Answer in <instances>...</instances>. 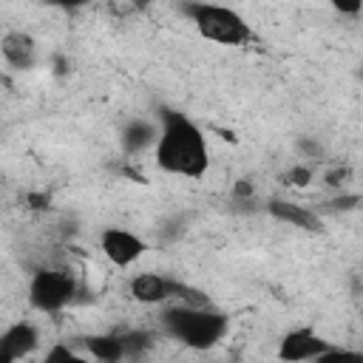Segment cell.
Wrapping results in <instances>:
<instances>
[{
	"mask_svg": "<svg viewBox=\"0 0 363 363\" xmlns=\"http://www.w3.org/2000/svg\"><path fill=\"white\" fill-rule=\"evenodd\" d=\"M0 54L11 68L28 71L37 62V40L28 31H9L0 40Z\"/></svg>",
	"mask_w": 363,
	"mask_h": 363,
	"instance_id": "obj_9",
	"label": "cell"
},
{
	"mask_svg": "<svg viewBox=\"0 0 363 363\" xmlns=\"http://www.w3.org/2000/svg\"><path fill=\"white\" fill-rule=\"evenodd\" d=\"M267 210H269L278 221L295 224V227H301V230H309V233H318V230H320V218H318L312 210L301 207V204H292V201H284V199H272V201L267 204Z\"/></svg>",
	"mask_w": 363,
	"mask_h": 363,
	"instance_id": "obj_10",
	"label": "cell"
},
{
	"mask_svg": "<svg viewBox=\"0 0 363 363\" xmlns=\"http://www.w3.org/2000/svg\"><path fill=\"white\" fill-rule=\"evenodd\" d=\"M156 142V128L150 125V122H145V119H133L125 130H122V147L128 150V153H139V150H145L147 145H153Z\"/></svg>",
	"mask_w": 363,
	"mask_h": 363,
	"instance_id": "obj_12",
	"label": "cell"
},
{
	"mask_svg": "<svg viewBox=\"0 0 363 363\" xmlns=\"http://www.w3.org/2000/svg\"><path fill=\"white\" fill-rule=\"evenodd\" d=\"M179 281L162 275V272H136L128 284V292L136 303H145V306H156V303H164L170 298L179 295Z\"/></svg>",
	"mask_w": 363,
	"mask_h": 363,
	"instance_id": "obj_7",
	"label": "cell"
},
{
	"mask_svg": "<svg viewBox=\"0 0 363 363\" xmlns=\"http://www.w3.org/2000/svg\"><path fill=\"white\" fill-rule=\"evenodd\" d=\"M289 179H292V184H306V182L312 179V173H309V170H303V167H295V170L289 173Z\"/></svg>",
	"mask_w": 363,
	"mask_h": 363,
	"instance_id": "obj_16",
	"label": "cell"
},
{
	"mask_svg": "<svg viewBox=\"0 0 363 363\" xmlns=\"http://www.w3.org/2000/svg\"><path fill=\"white\" fill-rule=\"evenodd\" d=\"M88 346V354L94 360H102V363H116V360H125L128 357V349H125V337L122 335H91L85 340Z\"/></svg>",
	"mask_w": 363,
	"mask_h": 363,
	"instance_id": "obj_11",
	"label": "cell"
},
{
	"mask_svg": "<svg viewBox=\"0 0 363 363\" xmlns=\"http://www.w3.org/2000/svg\"><path fill=\"white\" fill-rule=\"evenodd\" d=\"M153 159L164 173L184 176V179H201L210 167L207 136L190 116L173 108H164L159 113Z\"/></svg>",
	"mask_w": 363,
	"mask_h": 363,
	"instance_id": "obj_1",
	"label": "cell"
},
{
	"mask_svg": "<svg viewBox=\"0 0 363 363\" xmlns=\"http://www.w3.org/2000/svg\"><path fill=\"white\" fill-rule=\"evenodd\" d=\"M99 250H102V255H105L113 267H122V269H125V267L136 264V261L145 255L147 244H145V238L136 235L133 230H125V227H105L102 235H99Z\"/></svg>",
	"mask_w": 363,
	"mask_h": 363,
	"instance_id": "obj_5",
	"label": "cell"
},
{
	"mask_svg": "<svg viewBox=\"0 0 363 363\" xmlns=\"http://www.w3.org/2000/svg\"><path fill=\"white\" fill-rule=\"evenodd\" d=\"M187 14L196 26V31L218 45H244L252 40L250 23L230 6H216V3H190Z\"/></svg>",
	"mask_w": 363,
	"mask_h": 363,
	"instance_id": "obj_3",
	"label": "cell"
},
{
	"mask_svg": "<svg viewBox=\"0 0 363 363\" xmlns=\"http://www.w3.org/2000/svg\"><path fill=\"white\" fill-rule=\"evenodd\" d=\"M329 6L346 17H357L360 9H363V0H329Z\"/></svg>",
	"mask_w": 363,
	"mask_h": 363,
	"instance_id": "obj_13",
	"label": "cell"
},
{
	"mask_svg": "<svg viewBox=\"0 0 363 363\" xmlns=\"http://www.w3.org/2000/svg\"><path fill=\"white\" fill-rule=\"evenodd\" d=\"M329 352H332L329 343L309 326L286 332L281 337V343H278V357L281 360H292V363H298V360H323Z\"/></svg>",
	"mask_w": 363,
	"mask_h": 363,
	"instance_id": "obj_6",
	"label": "cell"
},
{
	"mask_svg": "<svg viewBox=\"0 0 363 363\" xmlns=\"http://www.w3.org/2000/svg\"><path fill=\"white\" fill-rule=\"evenodd\" d=\"M77 298V278L68 269H37L28 281V303L37 312H60Z\"/></svg>",
	"mask_w": 363,
	"mask_h": 363,
	"instance_id": "obj_4",
	"label": "cell"
},
{
	"mask_svg": "<svg viewBox=\"0 0 363 363\" xmlns=\"http://www.w3.org/2000/svg\"><path fill=\"white\" fill-rule=\"evenodd\" d=\"M45 360H77V354H74L71 349H62V346H60V349H51V352L45 354Z\"/></svg>",
	"mask_w": 363,
	"mask_h": 363,
	"instance_id": "obj_14",
	"label": "cell"
},
{
	"mask_svg": "<svg viewBox=\"0 0 363 363\" xmlns=\"http://www.w3.org/2000/svg\"><path fill=\"white\" fill-rule=\"evenodd\" d=\"M48 6H57V9H79V6H85V3H91V0H45Z\"/></svg>",
	"mask_w": 363,
	"mask_h": 363,
	"instance_id": "obj_15",
	"label": "cell"
},
{
	"mask_svg": "<svg viewBox=\"0 0 363 363\" xmlns=\"http://www.w3.org/2000/svg\"><path fill=\"white\" fill-rule=\"evenodd\" d=\"M164 332L190 349H213L230 326V318L210 303H176L162 315Z\"/></svg>",
	"mask_w": 363,
	"mask_h": 363,
	"instance_id": "obj_2",
	"label": "cell"
},
{
	"mask_svg": "<svg viewBox=\"0 0 363 363\" xmlns=\"http://www.w3.org/2000/svg\"><path fill=\"white\" fill-rule=\"evenodd\" d=\"M40 343V332L34 323L28 320H20L14 326H9L3 335H0V363H11V360H20L26 354H31Z\"/></svg>",
	"mask_w": 363,
	"mask_h": 363,
	"instance_id": "obj_8",
	"label": "cell"
}]
</instances>
